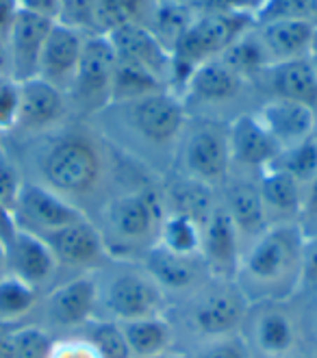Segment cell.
Masks as SVG:
<instances>
[{
	"instance_id": "74e56055",
	"label": "cell",
	"mask_w": 317,
	"mask_h": 358,
	"mask_svg": "<svg viewBox=\"0 0 317 358\" xmlns=\"http://www.w3.org/2000/svg\"><path fill=\"white\" fill-rule=\"evenodd\" d=\"M13 358H48L52 348V336L41 326H24L9 334Z\"/></svg>"
},
{
	"instance_id": "2e32d148",
	"label": "cell",
	"mask_w": 317,
	"mask_h": 358,
	"mask_svg": "<svg viewBox=\"0 0 317 358\" xmlns=\"http://www.w3.org/2000/svg\"><path fill=\"white\" fill-rule=\"evenodd\" d=\"M52 24H55L52 20L17 9L13 22L5 35L7 57H9V78H13L15 83L37 78L41 48L46 44V37Z\"/></svg>"
},
{
	"instance_id": "4fadbf2b",
	"label": "cell",
	"mask_w": 317,
	"mask_h": 358,
	"mask_svg": "<svg viewBox=\"0 0 317 358\" xmlns=\"http://www.w3.org/2000/svg\"><path fill=\"white\" fill-rule=\"evenodd\" d=\"M13 213L17 226L31 230L35 235H46L50 230L87 217L66 198H61L52 189L37 180H24Z\"/></svg>"
},
{
	"instance_id": "8d00e7d4",
	"label": "cell",
	"mask_w": 317,
	"mask_h": 358,
	"mask_svg": "<svg viewBox=\"0 0 317 358\" xmlns=\"http://www.w3.org/2000/svg\"><path fill=\"white\" fill-rule=\"evenodd\" d=\"M274 20H307L317 24V0H261L255 11V22Z\"/></svg>"
},
{
	"instance_id": "f35d334b",
	"label": "cell",
	"mask_w": 317,
	"mask_h": 358,
	"mask_svg": "<svg viewBox=\"0 0 317 358\" xmlns=\"http://www.w3.org/2000/svg\"><path fill=\"white\" fill-rule=\"evenodd\" d=\"M187 358H252V352L244 339V334H228L218 339L200 341L196 350Z\"/></svg>"
},
{
	"instance_id": "e0dca14e",
	"label": "cell",
	"mask_w": 317,
	"mask_h": 358,
	"mask_svg": "<svg viewBox=\"0 0 317 358\" xmlns=\"http://www.w3.org/2000/svg\"><path fill=\"white\" fill-rule=\"evenodd\" d=\"M7 255V273L20 278L22 282L35 287L37 291L50 287L57 276L59 263L48 243L39 235L27 228H20L5 241Z\"/></svg>"
},
{
	"instance_id": "4316f807",
	"label": "cell",
	"mask_w": 317,
	"mask_h": 358,
	"mask_svg": "<svg viewBox=\"0 0 317 358\" xmlns=\"http://www.w3.org/2000/svg\"><path fill=\"white\" fill-rule=\"evenodd\" d=\"M255 31L263 41L267 57L274 66V63L304 57L309 52L315 22H307V20H274V22L255 24Z\"/></svg>"
},
{
	"instance_id": "ac0fdd59",
	"label": "cell",
	"mask_w": 317,
	"mask_h": 358,
	"mask_svg": "<svg viewBox=\"0 0 317 358\" xmlns=\"http://www.w3.org/2000/svg\"><path fill=\"white\" fill-rule=\"evenodd\" d=\"M85 37V33H80L68 24L55 22L46 37L44 48H41L37 78L50 83L52 87L68 96L80 63Z\"/></svg>"
},
{
	"instance_id": "44dd1931",
	"label": "cell",
	"mask_w": 317,
	"mask_h": 358,
	"mask_svg": "<svg viewBox=\"0 0 317 358\" xmlns=\"http://www.w3.org/2000/svg\"><path fill=\"white\" fill-rule=\"evenodd\" d=\"M113 44L115 57L122 61H131L135 66H141L143 70L153 72L157 78H161L167 90H170L172 80V55L167 52L159 39L153 35V31L143 27L129 22L107 35Z\"/></svg>"
},
{
	"instance_id": "1f68e13d",
	"label": "cell",
	"mask_w": 317,
	"mask_h": 358,
	"mask_svg": "<svg viewBox=\"0 0 317 358\" xmlns=\"http://www.w3.org/2000/svg\"><path fill=\"white\" fill-rule=\"evenodd\" d=\"M167 90V85L157 78L153 72L143 70L141 66H135L131 61H115V70H113V78H111V104H124L131 102L143 96H150L157 92ZM107 107V109H109Z\"/></svg>"
},
{
	"instance_id": "5b68a950",
	"label": "cell",
	"mask_w": 317,
	"mask_h": 358,
	"mask_svg": "<svg viewBox=\"0 0 317 358\" xmlns=\"http://www.w3.org/2000/svg\"><path fill=\"white\" fill-rule=\"evenodd\" d=\"M111 107L122 111V124L133 131L139 143L174 157L187 124V107L178 94L163 90Z\"/></svg>"
},
{
	"instance_id": "e575fe53",
	"label": "cell",
	"mask_w": 317,
	"mask_h": 358,
	"mask_svg": "<svg viewBox=\"0 0 317 358\" xmlns=\"http://www.w3.org/2000/svg\"><path fill=\"white\" fill-rule=\"evenodd\" d=\"M269 167L293 176L304 187L309 180L317 176V141L309 137L300 143L289 145V148H283Z\"/></svg>"
},
{
	"instance_id": "4dcf8cb0",
	"label": "cell",
	"mask_w": 317,
	"mask_h": 358,
	"mask_svg": "<svg viewBox=\"0 0 317 358\" xmlns=\"http://www.w3.org/2000/svg\"><path fill=\"white\" fill-rule=\"evenodd\" d=\"M220 59L224 66L230 68L244 83L259 78L272 66L267 50L263 46V41L259 39L255 27L232 41V44L220 55Z\"/></svg>"
},
{
	"instance_id": "7dc6e473",
	"label": "cell",
	"mask_w": 317,
	"mask_h": 358,
	"mask_svg": "<svg viewBox=\"0 0 317 358\" xmlns=\"http://www.w3.org/2000/svg\"><path fill=\"white\" fill-rule=\"evenodd\" d=\"M15 230H17V222H15L13 210L0 202V241L5 243L15 233Z\"/></svg>"
},
{
	"instance_id": "9f6ffc18",
	"label": "cell",
	"mask_w": 317,
	"mask_h": 358,
	"mask_svg": "<svg viewBox=\"0 0 317 358\" xmlns=\"http://www.w3.org/2000/svg\"><path fill=\"white\" fill-rule=\"evenodd\" d=\"M313 139L317 141V124H315V133H313Z\"/></svg>"
},
{
	"instance_id": "db71d44e",
	"label": "cell",
	"mask_w": 317,
	"mask_h": 358,
	"mask_svg": "<svg viewBox=\"0 0 317 358\" xmlns=\"http://www.w3.org/2000/svg\"><path fill=\"white\" fill-rule=\"evenodd\" d=\"M287 358H317V354L315 352H307V350H298V352H293L291 356H287Z\"/></svg>"
},
{
	"instance_id": "9c48e42d",
	"label": "cell",
	"mask_w": 317,
	"mask_h": 358,
	"mask_svg": "<svg viewBox=\"0 0 317 358\" xmlns=\"http://www.w3.org/2000/svg\"><path fill=\"white\" fill-rule=\"evenodd\" d=\"M115 61L118 57L107 35L94 33L85 37L78 70L68 92L83 113H98L109 107Z\"/></svg>"
},
{
	"instance_id": "f1b7e54d",
	"label": "cell",
	"mask_w": 317,
	"mask_h": 358,
	"mask_svg": "<svg viewBox=\"0 0 317 358\" xmlns=\"http://www.w3.org/2000/svg\"><path fill=\"white\" fill-rule=\"evenodd\" d=\"M122 332L133 358H150L172 352L174 328L165 315H153L133 322H122Z\"/></svg>"
},
{
	"instance_id": "6da1fadb",
	"label": "cell",
	"mask_w": 317,
	"mask_h": 358,
	"mask_svg": "<svg viewBox=\"0 0 317 358\" xmlns=\"http://www.w3.org/2000/svg\"><path fill=\"white\" fill-rule=\"evenodd\" d=\"M118 167L113 143L87 129H72L41 145L37 155V182L52 189L85 215L92 204H96L100 213V208L115 196L111 185Z\"/></svg>"
},
{
	"instance_id": "7c38bea8",
	"label": "cell",
	"mask_w": 317,
	"mask_h": 358,
	"mask_svg": "<svg viewBox=\"0 0 317 358\" xmlns=\"http://www.w3.org/2000/svg\"><path fill=\"white\" fill-rule=\"evenodd\" d=\"M39 237L48 243L59 265L80 269L83 273L98 271L111 261L100 230L90 217H83Z\"/></svg>"
},
{
	"instance_id": "f6af8a7d",
	"label": "cell",
	"mask_w": 317,
	"mask_h": 358,
	"mask_svg": "<svg viewBox=\"0 0 317 358\" xmlns=\"http://www.w3.org/2000/svg\"><path fill=\"white\" fill-rule=\"evenodd\" d=\"M300 291L317 298V233L307 237L302 257V282Z\"/></svg>"
},
{
	"instance_id": "7402d4cb",
	"label": "cell",
	"mask_w": 317,
	"mask_h": 358,
	"mask_svg": "<svg viewBox=\"0 0 317 358\" xmlns=\"http://www.w3.org/2000/svg\"><path fill=\"white\" fill-rule=\"evenodd\" d=\"M255 115L281 148H289V145L313 137L317 124V113L313 107L285 98H272L263 102Z\"/></svg>"
},
{
	"instance_id": "3957f363",
	"label": "cell",
	"mask_w": 317,
	"mask_h": 358,
	"mask_svg": "<svg viewBox=\"0 0 317 358\" xmlns=\"http://www.w3.org/2000/svg\"><path fill=\"white\" fill-rule=\"evenodd\" d=\"M98 230L109 259L115 263H141L146 252L159 243L165 217L163 194L157 187L141 182L115 194L100 208Z\"/></svg>"
},
{
	"instance_id": "7a4b0ae2",
	"label": "cell",
	"mask_w": 317,
	"mask_h": 358,
	"mask_svg": "<svg viewBox=\"0 0 317 358\" xmlns=\"http://www.w3.org/2000/svg\"><path fill=\"white\" fill-rule=\"evenodd\" d=\"M304 233L295 222L272 224L241 252L235 285L248 304L289 302L300 293Z\"/></svg>"
},
{
	"instance_id": "bcb514c9",
	"label": "cell",
	"mask_w": 317,
	"mask_h": 358,
	"mask_svg": "<svg viewBox=\"0 0 317 358\" xmlns=\"http://www.w3.org/2000/svg\"><path fill=\"white\" fill-rule=\"evenodd\" d=\"M15 3L20 11L52 20V22L59 20V0H15Z\"/></svg>"
},
{
	"instance_id": "d590c367",
	"label": "cell",
	"mask_w": 317,
	"mask_h": 358,
	"mask_svg": "<svg viewBox=\"0 0 317 358\" xmlns=\"http://www.w3.org/2000/svg\"><path fill=\"white\" fill-rule=\"evenodd\" d=\"M98 350L100 358H133L122 326L113 320H94L85 326L83 332Z\"/></svg>"
},
{
	"instance_id": "cb8c5ba5",
	"label": "cell",
	"mask_w": 317,
	"mask_h": 358,
	"mask_svg": "<svg viewBox=\"0 0 317 358\" xmlns=\"http://www.w3.org/2000/svg\"><path fill=\"white\" fill-rule=\"evenodd\" d=\"M259 192L265 208L267 226L272 224H287L300 217L302 204V185L293 176L267 167L259 174Z\"/></svg>"
},
{
	"instance_id": "52a82bcc",
	"label": "cell",
	"mask_w": 317,
	"mask_h": 358,
	"mask_svg": "<svg viewBox=\"0 0 317 358\" xmlns=\"http://www.w3.org/2000/svg\"><path fill=\"white\" fill-rule=\"evenodd\" d=\"M178 176L222 189L232 172L228 124L216 120H200L196 124L187 122L178 141Z\"/></svg>"
},
{
	"instance_id": "ffe728a7",
	"label": "cell",
	"mask_w": 317,
	"mask_h": 358,
	"mask_svg": "<svg viewBox=\"0 0 317 358\" xmlns=\"http://www.w3.org/2000/svg\"><path fill=\"white\" fill-rule=\"evenodd\" d=\"M66 94L41 78L20 83V113L15 131L27 135H39L57 129L66 115Z\"/></svg>"
},
{
	"instance_id": "ee69618b",
	"label": "cell",
	"mask_w": 317,
	"mask_h": 358,
	"mask_svg": "<svg viewBox=\"0 0 317 358\" xmlns=\"http://www.w3.org/2000/svg\"><path fill=\"white\" fill-rule=\"evenodd\" d=\"M298 226L302 228L304 237H311L317 233V176L302 187V204H300Z\"/></svg>"
},
{
	"instance_id": "ab89813d",
	"label": "cell",
	"mask_w": 317,
	"mask_h": 358,
	"mask_svg": "<svg viewBox=\"0 0 317 358\" xmlns=\"http://www.w3.org/2000/svg\"><path fill=\"white\" fill-rule=\"evenodd\" d=\"M96 3L98 0H59V20L85 35L96 33Z\"/></svg>"
},
{
	"instance_id": "83f0119b",
	"label": "cell",
	"mask_w": 317,
	"mask_h": 358,
	"mask_svg": "<svg viewBox=\"0 0 317 358\" xmlns=\"http://www.w3.org/2000/svg\"><path fill=\"white\" fill-rule=\"evenodd\" d=\"M163 204L165 210L170 213H183L194 217L202 226L213 213V208L218 206V189L202 185L198 180L176 176V180L167 182L163 187Z\"/></svg>"
},
{
	"instance_id": "816d5d0a",
	"label": "cell",
	"mask_w": 317,
	"mask_h": 358,
	"mask_svg": "<svg viewBox=\"0 0 317 358\" xmlns=\"http://www.w3.org/2000/svg\"><path fill=\"white\" fill-rule=\"evenodd\" d=\"M0 358H13V348L9 334H0Z\"/></svg>"
},
{
	"instance_id": "7bdbcfd3",
	"label": "cell",
	"mask_w": 317,
	"mask_h": 358,
	"mask_svg": "<svg viewBox=\"0 0 317 358\" xmlns=\"http://www.w3.org/2000/svg\"><path fill=\"white\" fill-rule=\"evenodd\" d=\"M22 185H24V178L15 167V163L9 161L7 157H0V202L7 208L15 210V202H17L20 192H22Z\"/></svg>"
},
{
	"instance_id": "8992f818",
	"label": "cell",
	"mask_w": 317,
	"mask_h": 358,
	"mask_svg": "<svg viewBox=\"0 0 317 358\" xmlns=\"http://www.w3.org/2000/svg\"><path fill=\"white\" fill-rule=\"evenodd\" d=\"M122 267L107 278H98V308L118 324L153 315H165L167 298L139 263H120Z\"/></svg>"
},
{
	"instance_id": "f546056e",
	"label": "cell",
	"mask_w": 317,
	"mask_h": 358,
	"mask_svg": "<svg viewBox=\"0 0 317 358\" xmlns=\"http://www.w3.org/2000/svg\"><path fill=\"white\" fill-rule=\"evenodd\" d=\"M194 5L185 3V0H157L153 5L150 20H148V29L159 39V44L172 55L189 24L194 22Z\"/></svg>"
},
{
	"instance_id": "836d02e7",
	"label": "cell",
	"mask_w": 317,
	"mask_h": 358,
	"mask_svg": "<svg viewBox=\"0 0 317 358\" xmlns=\"http://www.w3.org/2000/svg\"><path fill=\"white\" fill-rule=\"evenodd\" d=\"M39 304V291L20 278L5 273L0 278V324H17L27 320Z\"/></svg>"
},
{
	"instance_id": "30bf717a",
	"label": "cell",
	"mask_w": 317,
	"mask_h": 358,
	"mask_svg": "<svg viewBox=\"0 0 317 358\" xmlns=\"http://www.w3.org/2000/svg\"><path fill=\"white\" fill-rule=\"evenodd\" d=\"M244 330L250 352L263 358H287L300 350V326L287 302L250 304Z\"/></svg>"
},
{
	"instance_id": "d6986e66",
	"label": "cell",
	"mask_w": 317,
	"mask_h": 358,
	"mask_svg": "<svg viewBox=\"0 0 317 358\" xmlns=\"http://www.w3.org/2000/svg\"><path fill=\"white\" fill-rule=\"evenodd\" d=\"M230 163L246 172H263L283 150L255 113H241L228 124Z\"/></svg>"
},
{
	"instance_id": "c3c4849f",
	"label": "cell",
	"mask_w": 317,
	"mask_h": 358,
	"mask_svg": "<svg viewBox=\"0 0 317 358\" xmlns=\"http://www.w3.org/2000/svg\"><path fill=\"white\" fill-rule=\"evenodd\" d=\"M17 13V3L15 0H0V35H7L13 17Z\"/></svg>"
},
{
	"instance_id": "d4e9b609",
	"label": "cell",
	"mask_w": 317,
	"mask_h": 358,
	"mask_svg": "<svg viewBox=\"0 0 317 358\" xmlns=\"http://www.w3.org/2000/svg\"><path fill=\"white\" fill-rule=\"evenodd\" d=\"M261 76L267 78L274 98L295 100L317 109V74L307 55L274 63Z\"/></svg>"
},
{
	"instance_id": "603a6c76",
	"label": "cell",
	"mask_w": 317,
	"mask_h": 358,
	"mask_svg": "<svg viewBox=\"0 0 317 358\" xmlns=\"http://www.w3.org/2000/svg\"><path fill=\"white\" fill-rule=\"evenodd\" d=\"M222 204L235 222L237 233L244 241H252L267 228L265 208L259 192V180H250L241 174H230L222 187Z\"/></svg>"
},
{
	"instance_id": "11a10c76",
	"label": "cell",
	"mask_w": 317,
	"mask_h": 358,
	"mask_svg": "<svg viewBox=\"0 0 317 358\" xmlns=\"http://www.w3.org/2000/svg\"><path fill=\"white\" fill-rule=\"evenodd\" d=\"M150 358H178L174 352H165V354H159V356H150Z\"/></svg>"
},
{
	"instance_id": "8fae6325",
	"label": "cell",
	"mask_w": 317,
	"mask_h": 358,
	"mask_svg": "<svg viewBox=\"0 0 317 358\" xmlns=\"http://www.w3.org/2000/svg\"><path fill=\"white\" fill-rule=\"evenodd\" d=\"M98 273L85 271L55 287L44 302L46 322L59 330L85 328L98 315Z\"/></svg>"
},
{
	"instance_id": "277c9868",
	"label": "cell",
	"mask_w": 317,
	"mask_h": 358,
	"mask_svg": "<svg viewBox=\"0 0 317 358\" xmlns=\"http://www.w3.org/2000/svg\"><path fill=\"white\" fill-rule=\"evenodd\" d=\"M255 13L250 11H206L198 13L189 24L178 46L172 52V80L170 90L183 94L187 78L200 63L220 57L232 41L255 27Z\"/></svg>"
},
{
	"instance_id": "f5cc1de1",
	"label": "cell",
	"mask_w": 317,
	"mask_h": 358,
	"mask_svg": "<svg viewBox=\"0 0 317 358\" xmlns=\"http://www.w3.org/2000/svg\"><path fill=\"white\" fill-rule=\"evenodd\" d=\"M7 273V255H5V243L0 241V278Z\"/></svg>"
},
{
	"instance_id": "5bb4252c",
	"label": "cell",
	"mask_w": 317,
	"mask_h": 358,
	"mask_svg": "<svg viewBox=\"0 0 317 358\" xmlns=\"http://www.w3.org/2000/svg\"><path fill=\"white\" fill-rule=\"evenodd\" d=\"M244 241L237 233L235 222L230 220L222 200L202 226L200 259L213 280L235 282L237 267L241 261Z\"/></svg>"
},
{
	"instance_id": "681fc988",
	"label": "cell",
	"mask_w": 317,
	"mask_h": 358,
	"mask_svg": "<svg viewBox=\"0 0 317 358\" xmlns=\"http://www.w3.org/2000/svg\"><path fill=\"white\" fill-rule=\"evenodd\" d=\"M9 76V57H7V41L0 35V78Z\"/></svg>"
},
{
	"instance_id": "9a60e30c",
	"label": "cell",
	"mask_w": 317,
	"mask_h": 358,
	"mask_svg": "<svg viewBox=\"0 0 317 358\" xmlns=\"http://www.w3.org/2000/svg\"><path fill=\"white\" fill-rule=\"evenodd\" d=\"M139 265L161 287L165 298L176 296L187 300L211 280L200 257L174 255V252L161 248L159 243L146 252V257L141 259Z\"/></svg>"
},
{
	"instance_id": "ba28073f",
	"label": "cell",
	"mask_w": 317,
	"mask_h": 358,
	"mask_svg": "<svg viewBox=\"0 0 317 358\" xmlns=\"http://www.w3.org/2000/svg\"><path fill=\"white\" fill-rule=\"evenodd\" d=\"M248 300L235 282L211 278L194 296L187 298V328L200 341L237 334L248 315Z\"/></svg>"
},
{
	"instance_id": "f907efd6",
	"label": "cell",
	"mask_w": 317,
	"mask_h": 358,
	"mask_svg": "<svg viewBox=\"0 0 317 358\" xmlns=\"http://www.w3.org/2000/svg\"><path fill=\"white\" fill-rule=\"evenodd\" d=\"M311 66L317 74V24H315V31H313V37H311V46H309V52H307Z\"/></svg>"
},
{
	"instance_id": "484cf974",
	"label": "cell",
	"mask_w": 317,
	"mask_h": 358,
	"mask_svg": "<svg viewBox=\"0 0 317 358\" xmlns=\"http://www.w3.org/2000/svg\"><path fill=\"white\" fill-rule=\"evenodd\" d=\"M241 87L244 80L230 68H226L220 57H216L200 63L192 72L181 98H194L200 104H222L237 98Z\"/></svg>"
},
{
	"instance_id": "d6a6232c",
	"label": "cell",
	"mask_w": 317,
	"mask_h": 358,
	"mask_svg": "<svg viewBox=\"0 0 317 358\" xmlns=\"http://www.w3.org/2000/svg\"><path fill=\"white\" fill-rule=\"evenodd\" d=\"M202 241V224L194 217L183 213H170L165 210V217L159 233V245L185 257H200Z\"/></svg>"
},
{
	"instance_id": "60d3db41",
	"label": "cell",
	"mask_w": 317,
	"mask_h": 358,
	"mask_svg": "<svg viewBox=\"0 0 317 358\" xmlns=\"http://www.w3.org/2000/svg\"><path fill=\"white\" fill-rule=\"evenodd\" d=\"M20 113V83L9 76L0 78V133L15 131Z\"/></svg>"
},
{
	"instance_id": "b9f144b4",
	"label": "cell",
	"mask_w": 317,
	"mask_h": 358,
	"mask_svg": "<svg viewBox=\"0 0 317 358\" xmlns=\"http://www.w3.org/2000/svg\"><path fill=\"white\" fill-rule=\"evenodd\" d=\"M48 358H100L85 334H70L52 341Z\"/></svg>"
}]
</instances>
